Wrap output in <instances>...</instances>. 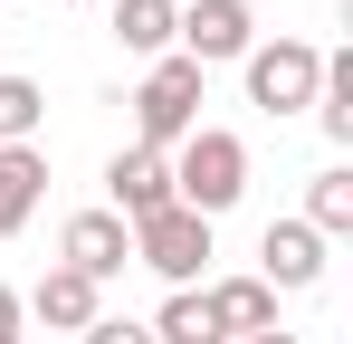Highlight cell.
I'll return each instance as SVG.
<instances>
[{
  "label": "cell",
  "instance_id": "obj_1",
  "mask_svg": "<svg viewBox=\"0 0 353 344\" xmlns=\"http://www.w3.org/2000/svg\"><path fill=\"white\" fill-rule=\"evenodd\" d=\"M172 153H181V163H172V201H181V211L220 220L239 191H248V144H239V134H220V124H191Z\"/></svg>",
  "mask_w": 353,
  "mask_h": 344
},
{
  "label": "cell",
  "instance_id": "obj_2",
  "mask_svg": "<svg viewBox=\"0 0 353 344\" xmlns=\"http://www.w3.org/2000/svg\"><path fill=\"white\" fill-rule=\"evenodd\" d=\"M191 124H201V67L172 48V57H153V77L134 86V134H143V153H172Z\"/></svg>",
  "mask_w": 353,
  "mask_h": 344
},
{
  "label": "cell",
  "instance_id": "obj_3",
  "mask_svg": "<svg viewBox=\"0 0 353 344\" xmlns=\"http://www.w3.org/2000/svg\"><path fill=\"white\" fill-rule=\"evenodd\" d=\"M315 86H325V48H315V39H268V48H248V106L305 115Z\"/></svg>",
  "mask_w": 353,
  "mask_h": 344
},
{
  "label": "cell",
  "instance_id": "obj_4",
  "mask_svg": "<svg viewBox=\"0 0 353 344\" xmlns=\"http://www.w3.org/2000/svg\"><path fill=\"white\" fill-rule=\"evenodd\" d=\"M201 258H210V220L201 211H153V220H134V268H153L163 287H191L201 278Z\"/></svg>",
  "mask_w": 353,
  "mask_h": 344
},
{
  "label": "cell",
  "instance_id": "obj_5",
  "mask_svg": "<svg viewBox=\"0 0 353 344\" xmlns=\"http://www.w3.org/2000/svg\"><path fill=\"white\" fill-rule=\"evenodd\" d=\"M172 48L191 57V67H220V57L258 48V19H248V0H191L181 29H172Z\"/></svg>",
  "mask_w": 353,
  "mask_h": 344
},
{
  "label": "cell",
  "instance_id": "obj_6",
  "mask_svg": "<svg viewBox=\"0 0 353 344\" xmlns=\"http://www.w3.org/2000/svg\"><path fill=\"white\" fill-rule=\"evenodd\" d=\"M105 211L124 229L153 220V211H172V153H143V144H124L115 163H105Z\"/></svg>",
  "mask_w": 353,
  "mask_h": 344
},
{
  "label": "cell",
  "instance_id": "obj_7",
  "mask_svg": "<svg viewBox=\"0 0 353 344\" xmlns=\"http://www.w3.org/2000/svg\"><path fill=\"white\" fill-rule=\"evenodd\" d=\"M58 268H77V278H124L134 268V229L115 220V211H77V220L58 229Z\"/></svg>",
  "mask_w": 353,
  "mask_h": 344
},
{
  "label": "cell",
  "instance_id": "obj_8",
  "mask_svg": "<svg viewBox=\"0 0 353 344\" xmlns=\"http://www.w3.org/2000/svg\"><path fill=\"white\" fill-rule=\"evenodd\" d=\"M19 316H39V325H58V335H86V325L105 316V296H96V278H77V268H48V278L29 287Z\"/></svg>",
  "mask_w": 353,
  "mask_h": 344
},
{
  "label": "cell",
  "instance_id": "obj_9",
  "mask_svg": "<svg viewBox=\"0 0 353 344\" xmlns=\"http://www.w3.org/2000/svg\"><path fill=\"white\" fill-rule=\"evenodd\" d=\"M39 191H48V153H39V144H0V239L29 229Z\"/></svg>",
  "mask_w": 353,
  "mask_h": 344
},
{
  "label": "cell",
  "instance_id": "obj_10",
  "mask_svg": "<svg viewBox=\"0 0 353 344\" xmlns=\"http://www.w3.org/2000/svg\"><path fill=\"white\" fill-rule=\"evenodd\" d=\"M258 258H268V287H315L325 278V239H315L305 220H268Z\"/></svg>",
  "mask_w": 353,
  "mask_h": 344
},
{
  "label": "cell",
  "instance_id": "obj_11",
  "mask_svg": "<svg viewBox=\"0 0 353 344\" xmlns=\"http://www.w3.org/2000/svg\"><path fill=\"white\" fill-rule=\"evenodd\" d=\"M201 296H210V316H220V335H268V325H277V287L268 278H220V287H201Z\"/></svg>",
  "mask_w": 353,
  "mask_h": 344
},
{
  "label": "cell",
  "instance_id": "obj_12",
  "mask_svg": "<svg viewBox=\"0 0 353 344\" xmlns=\"http://www.w3.org/2000/svg\"><path fill=\"white\" fill-rule=\"evenodd\" d=\"M172 29H181L172 0H115V39L134 57H172Z\"/></svg>",
  "mask_w": 353,
  "mask_h": 344
},
{
  "label": "cell",
  "instance_id": "obj_13",
  "mask_svg": "<svg viewBox=\"0 0 353 344\" xmlns=\"http://www.w3.org/2000/svg\"><path fill=\"white\" fill-rule=\"evenodd\" d=\"M153 344H230V335H220V316H210L201 287H172V306L153 316Z\"/></svg>",
  "mask_w": 353,
  "mask_h": 344
},
{
  "label": "cell",
  "instance_id": "obj_14",
  "mask_svg": "<svg viewBox=\"0 0 353 344\" xmlns=\"http://www.w3.org/2000/svg\"><path fill=\"white\" fill-rule=\"evenodd\" d=\"M315 124L353 144V48H325V86H315Z\"/></svg>",
  "mask_w": 353,
  "mask_h": 344
},
{
  "label": "cell",
  "instance_id": "obj_15",
  "mask_svg": "<svg viewBox=\"0 0 353 344\" xmlns=\"http://www.w3.org/2000/svg\"><path fill=\"white\" fill-rule=\"evenodd\" d=\"M305 229L315 239H334V229H353V172H315V191H305Z\"/></svg>",
  "mask_w": 353,
  "mask_h": 344
},
{
  "label": "cell",
  "instance_id": "obj_16",
  "mask_svg": "<svg viewBox=\"0 0 353 344\" xmlns=\"http://www.w3.org/2000/svg\"><path fill=\"white\" fill-rule=\"evenodd\" d=\"M48 124V96H39V77H0V144H29Z\"/></svg>",
  "mask_w": 353,
  "mask_h": 344
},
{
  "label": "cell",
  "instance_id": "obj_17",
  "mask_svg": "<svg viewBox=\"0 0 353 344\" xmlns=\"http://www.w3.org/2000/svg\"><path fill=\"white\" fill-rule=\"evenodd\" d=\"M86 344H153V325H134V316H96Z\"/></svg>",
  "mask_w": 353,
  "mask_h": 344
},
{
  "label": "cell",
  "instance_id": "obj_18",
  "mask_svg": "<svg viewBox=\"0 0 353 344\" xmlns=\"http://www.w3.org/2000/svg\"><path fill=\"white\" fill-rule=\"evenodd\" d=\"M0 344H19V296L0 287Z\"/></svg>",
  "mask_w": 353,
  "mask_h": 344
},
{
  "label": "cell",
  "instance_id": "obj_19",
  "mask_svg": "<svg viewBox=\"0 0 353 344\" xmlns=\"http://www.w3.org/2000/svg\"><path fill=\"white\" fill-rule=\"evenodd\" d=\"M239 344H296V335H277V325H268V335H239Z\"/></svg>",
  "mask_w": 353,
  "mask_h": 344
},
{
  "label": "cell",
  "instance_id": "obj_20",
  "mask_svg": "<svg viewBox=\"0 0 353 344\" xmlns=\"http://www.w3.org/2000/svg\"><path fill=\"white\" fill-rule=\"evenodd\" d=\"M67 10H96V0H67Z\"/></svg>",
  "mask_w": 353,
  "mask_h": 344
}]
</instances>
